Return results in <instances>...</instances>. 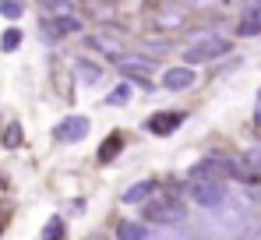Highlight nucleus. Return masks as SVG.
<instances>
[{"mask_svg":"<svg viewBox=\"0 0 261 240\" xmlns=\"http://www.w3.org/2000/svg\"><path fill=\"white\" fill-rule=\"evenodd\" d=\"M0 18L18 21V18H21V4H18V0H0Z\"/></svg>","mask_w":261,"mask_h":240,"instance_id":"obj_20","label":"nucleus"},{"mask_svg":"<svg viewBox=\"0 0 261 240\" xmlns=\"http://www.w3.org/2000/svg\"><path fill=\"white\" fill-rule=\"evenodd\" d=\"M191 198L198 201L201 208L216 212V208H222V205H226L229 187H226L222 180H194V184H191Z\"/></svg>","mask_w":261,"mask_h":240,"instance_id":"obj_3","label":"nucleus"},{"mask_svg":"<svg viewBox=\"0 0 261 240\" xmlns=\"http://www.w3.org/2000/svg\"><path fill=\"white\" fill-rule=\"evenodd\" d=\"M194 81H198V75H194L187 64L166 67V71H163V88H170V92H184V88H191Z\"/></svg>","mask_w":261,"mask_h":240,"instance_id":"obj_8","label":"nucleus"},{"mask_svg":"<svg viewBox=\"0 0 261 240\" xmlns=\"http://www.w3.org/2000/svg\"><path fill=\"white\" fill-rule=\"evenodd\" d=\"M117 240H145V226L141 223H117Z\"/></svg>","mask_w":261,"mask_h":240,"instance_id":"obj_14","label":"nucleus"},{"mask_svg":"<svg viewBox=\"0 0 261 240\" xmlns=\"http://www.w3.org/2000/svg\"><path fill=\"white\" fill-rule=\"evenodd\" d=\"M152 195H155V180H138L134 187L124 191V201H127V205H138V201H148Z\"/></svg>","mask_w":261,"mask_h":240,"instance_id":"obj_11","label":"nucleus"},{"mask_svg":"<svg viewBox=\"0 0 261 240\" xmlns=\"http://www.w3.org/2000/svg\"><path fill=\"white\" fill-rule=\"evenodd\" d=\"M113 64H117V71L145 75V78L155 71V60H152V57H145V53H113Z\"/></svg>","mask_w":261,"mask_h":240,"instance_id":"obj_7","label":"nucleus"},{"mask_svg":"<svg viewBox=\"0 0 261 240\" xmlns=\"http://www.w3.org/2000/svg\"><path fill=\"white\" fill-rule=\"evenodd\" d=\"M124 149V134L120 131H113V134H106V141L99 145V162H113V156Z\"/></svg>","mask_w":261,"mask_h":240,"instance_id":"obj_12","label":"nucleus"},{"mask_svg":"<svg viewBox=\"0 0 261 240\" xmlns=\"http://www.w3.org/2000/svg\"><path fill=\"white\" fill-rule=\"evenodd\" d=\"M180 124H184V113H180V110H159V113H152V117L145 120L148 134H155V138H166V134H173Z\"/></svg>","mask_w":261,"mask_h":240,"instance_id":"obj_6","label":"nucleus"},{"mask_svg":"<svg viewBox=\"0 0 261 240\" xmlns=\"http://www.w3.org/2000/svg\"><path fill=\"white\" fill-rule=\"evenodd\" d=\"M0 233H4V223H0Z\"/></svg>","mask_w":261,"mask_h":240,"instance_id":"obj_23","label":"nucleus"},{"mask_svg":"<svg viewBox=\"0 0 261 240\" xmlns=\"http://www.w3.org/2000/svg\"><path fill=\"white\" fill-rule=\"evenodd\" d=\"M184 201L180 198H148L145 201V219L148 223H163V226H170V223H184Z\"/></svg>","mask_w":261,"mask_h":240,"instance_id":"obj_1","label":"nucleus"},{"mask_svg":"<svg viewBox=\"0 0 261 240\" xmlns=\"http://www.w3.org/2000/svg\"><path fill=\"white\" fill-rule=\"evenodd\" d=\"M78 29H82V21L71 18V14H49L43 21V32L53 36V39H57V36H71V32H78Z\"/></svg>","mask_w":261,"mask_h":240,"instance_id":"obj_9","label":"nucleus"},{"mask_svg":"<svg viewBox=\"0 0 261 240\" xmlns=\"http://www.w3.org/2000/svg\"><path fill=\"white\" fill-rule=\"evenodd\" d=\"M237 173V166L226 159V156H205V159H198L191 166V180H229Z\"/></svg>","mask_w":261,"mask_h":240,"instance_id":"obj_2","label":"nucleus"},{"mask_svg":"<svg viewBox=\"0 0 261 240\" xmlns=\"http://www.w3.org/2000/svg\"><path fill=\"white\" fill-rule=\"evenodd\" d=\"M18 46H21V32H18V29H7V32L0 36V50H4V53H14Z\"/></svg>","mask_w":261,"mask_h":240,"instance_id":"obj_19","label":"nucleus"},{"mask_svg":"<svg viewBox=\"0 0 261 240\" xmlns=\"http://www.w3.org/2000/svg\"><path fill=\"white\" fill-rule=\"evenodd\" d=\"M247 173H251V177H261V149H254V152L247 156Z\"/></svg>","mask_w":261,"mask_h":240,"instance_id":"obj_21","label":"nucleus"},{"mask_svg":"<svg viewBox=\"0 0 261 240\" xmlns=\"http://www.w3.org/2000/svg\"><path fill=\"white\" fill-rule=\"evenodd\" d=\"M194 4H212V0H194Z\"/></svg>","mask_w":261,"mask_h":240,"instance_id":"obj_22","label":"nucleus"},{"mask_svg":"<svg viewBox=\"0 0 261 240\" xmlns=\"http://www.w3.org/2000/svg\"><path fill=\"white\" fill-rule=\"evenodd\" d=\"M258 4H261V0H258Z\"/></svg>","mask_w":261,"mask_h":240,"instance_id":"obj_24","label":"nucleus"},{"mask_svg":"<svg viewBox=\"0 0 261 240\" xmlns=\"http://www.w3.org/2000/svg\"><path fill=\"white\" fill-rule=\"evenodd\" d=\"M21 141H25V131H21L18 120H11V124L4 127V149H18Z\"/></svg>","mask_w":261,"mask_h":240,"instance_id":"obj_15","label":"nucleus"},{"mask_svg":"<svg viewBox=\"0 0 261 240\" xmlns=\"http://www.w3.org/2000/svg\"><path fill=\"white\" fill-rule=\"evenodd\" d=\"M106 103H110V106H124V103H130V85H124V81H120V85L106 95Z\"/></svg>","mask_w":261,"mask_h":240,"instance_id":"obj_18","label":"nucleus"},{"mask_svg":"<svg viewBox=\"0 0 261 240\" xmlns=\"http://www.w3.org/2000/svg\"><path fill=\"white\" fill-rule=\"evenodd\" d=\"M39 4H43L46 14H71V11H74L71 0H39Z\"/></svg>","mask_w":261,"mask_h":240,"instance_id":"obj_17","label":"nucleus"},{"mask_svg":"<svg viewBox=\"0 0 261 240\" xmlns=\"http://www.w3.org/2000/svg\"><path fill=\"white\" fill-rule=\"evenodd\" d=\"M229 46H233V42L222 39V36H205V39H198L194 46H187V50H184V57H187V64H205V60L226 57V53H229Z\"/></svg>","mask_w":261,"mask_h":240,"instance_id":"obj_4","label":"nucleus"},{"mask_svg":"<svg viewBox=\"0 0 261 240\" xmlns=\"http://www.w3.org/2000/svg\"><path fill=\"white\" fill-rule=\"evenodd\" d=\"M88 131H92V124H88V117H64L60 124H57V131H53V138L57 141H64V145H74V141H82V138H88Z\"/></svg>","mask_w":261,"mask_h":240,"instance_id":"obj_5","label":"nucleus"},{"mask_svg":"<svg viewBox=\"0 0 261 240\" xmlns=\"http://www.w3.org/2000/svg\"><path fill=\"white\" fill-rule=\"evenodd\" d=\"M74 71H78V81H82V85H95V81L102 78L99 64H92V60H78V64H74Z\"/></svg>","mask_w":261,"mask_h":240,"instance_id":"obj_13","label":"nucleus"},{"mask_svg":"<svg viewBox=\"0 0 261 240\" xmlns=\"http://www.w3.org/2000/svg\"><path fill=\"white\" fill-rule=\"evenodd\" d=\"M43 240H64V219H60V215H49V219H46Z\"/></svg>","mask_w":261,"mask_h":240,"instance_id":"obj_16","label":"nucleus"},{"mask_svg":"<svg viewBox=\"0 0 261 240\" xmlns=\"http://www.w3.org/2000/svg\"><path fill=\"white\" fill-rule=\"evenodd\" d=\"M237 32H240V36H258V32H261V4H251V7L244 11Z\"/></svg>","mask_w":261,"mask_h":240,"instance_id":"obj_10","label":"nucleus"}]
</instances>
